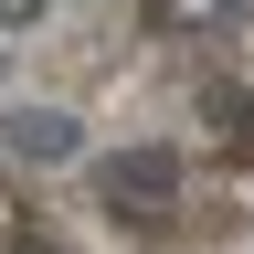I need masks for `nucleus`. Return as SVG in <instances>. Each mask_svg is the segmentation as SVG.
I'll return each mask as SVG.
<instances>
[{
	"mask_svg": "<svg viewBox=\"0 0 254 254\" xmlns=\"http://www.w3.org/2000/svg\"><path fill=\"white\" fill-rule=\"evenodd\" d=\"M0 159L117 254H212L254 222V64L222 0H0Z\"/></svg>",
	"mask_w": 254,
	"mask_h": 254,
	"instance_id": "f257e3e1",
	"label": "nucleus"
},
{
	"mask_svg": "<svg viewBox=\"0 0 254 254\" xmlns=\"http://www.w3.org/2000/svg\"><path fill=\"white\" fill-rule=\"evenodd\" d=\"M0 254H85L74 212H64L43 180H21L11 159H0Z\"/></svg>",
	"mask_w": 254,
	"mask_h": 254,
	"instance_id": "f03ea898",
	"label": "nucleus"
}]
</instances>
